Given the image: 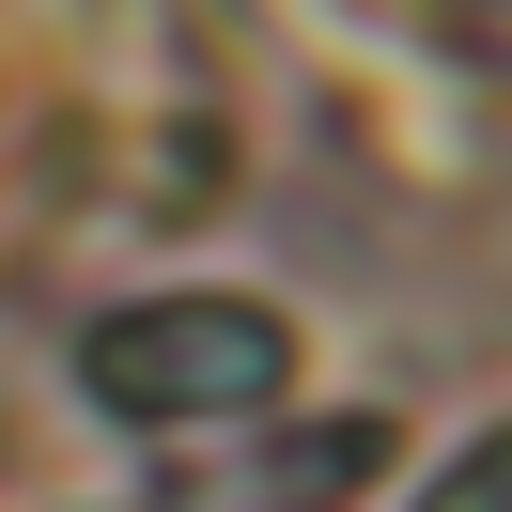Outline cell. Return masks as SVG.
<instances>
[{
    "label": "cell",
    "instance_id": "1",
    "mask_svg": "<svg viewBox=\"0 0 512 512\" xmlns=\"http://www.w3.org/2000/svg\"><path fill=\"white\" fill-rule=\"evenodd\" d=\"M435 512H512V435H497V450H481V466H466V481H450V497H435Z\"/></svg>",
    "mask_w": 512,
    "mask_h": 512
}]
</instances>
